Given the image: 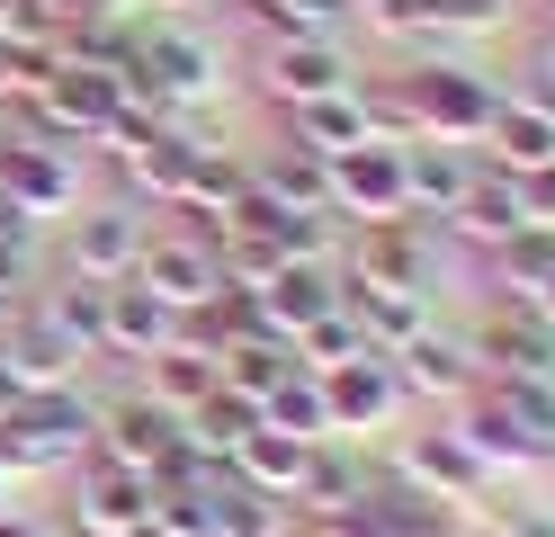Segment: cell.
Wrapping results in <instances>:
<instances>
[{
	"label": "cell",
	"instance_id": "cell-9",
	"mask_svg": "<svg viewBox=\"0 0 555 537\" xmlns=\"http://www.w3.org/2000/svg\"><path fill=\"white\" fill-rule=\"evenodd\" d=\"M422 215H386V225H367L359 233V278L367 286H412L422 296V278H430V251H422Z\"/></svg>",
	"mask_w": 555,
	"mask_h": 537
},
{
	"label": "cell",
	"instance_id": "cell-17",
	"mask_svg": "<svg viewBox=\"0 0 555 537\" xmlns=\"http://www.w3.org/2000/svg\"><path fill=\"white\" fill-rule=\"evenodd\" d=\"M251 189L269 197V206H287V215H314V206H332V162L323 153H305V143H287Z\"/></svg>",
	"mask_w": 555,
	"mask_h": 537
},
{
	"label": "cell",
	"instance_id": "cell-30",
	"mask_svg": "<svg viewBox=\"0 0 555 537\" xmlns=\"http://www.w3.org/2000/svg\"><path fill=\"white\" fill-rule=\"evenodd\" d=\"M260 421H269V430H296V439H323V430H332L323 385H314V376H278V385L260 394Z\"/></svg>",
	"mask_w": 555,
	"mask_h": 537
},
{
	"label": "cell",
	"instance_id": "cell-34",
	"mask_svg": "<svg viewBox=\"0 0 555 537\" xmlns=\"http://www.w3.org/2000/svg\"><path fill=\"white\" fill-rule=\"evenodd\" d=\"M511 189H519V215H529V225H555V162H538V170H519Z\"/></svg>",
	"mask_w": 555,
	"mask_h": 537
},
{
	"label": "cell",
	"instance_id": "cell-39",
	"mask_svg": "<svg viewBox=\"0 0 555 537\" xmlns=\"http://www.w3.org/2000/svg\"><path fill=\"white\" fill-rule=\"evenodd\" d=\"M117 537H170V528H153V520H134V528H117Z\"/></svg>",
	"mask_w": 555,
	"mask_h": 537
},
{
	"label": "cell",
	"instance_id": "cell-24",
	"mask_svg": "<svg viewBox=\"0 0 555 537\" xmlns=\"http://www.w3.org/2000/svg\"><path fill=\"white\" fill-rule=\"evenodd\" d=\"M466 179H475V170L448 153V143H430V135H422V143H403V206H439V215H448Z\"/></svg>",
	"mask_w": 555,
	"mask_h": 537
},
{
	"label": "cell",
	"instance_id": "cell-15",
	"mask_svg": "<svg viewBox=\"0 0 555 537\" xmlns=\"http://www.w3.org/2000/svg\"><path fill=\"white\" fill-rule=\"evenodd\" d=\"M305 448H314V439H296V430H251V439H242L233 448V465H242V484H251V493H296V475H305Z\"/></svg>",
	"mask_w": 555,
	"mask_h": 537
},
{
	"label": "cell",
	"instance_id": "cell-27",
	"mask_svg": "<svg viewBox=\"0 0 555 537\" xmlns=\"http://www.w3.org/2000/svg\"><path fill=\"white\" fill-rule=\"evenodd\" d=\"M134 520H153V475H134V465H108L99 457V484H90V528H134Z\"/></svg>",
	"mask_w": 555,
	"mask_h": 537
},
{
	"label": "cell",
	"instance_id": "cell-25",
	"mask_svg": "<svg viewBox=\"0 0 555 537\" xmlns=\"http://www.w3.org/2000/svg\"><path fill=\"white\" fill-rule=\"evenodd\" d=\"M251 430H260V404H251V394H233V385H216V394L189 412V448H197V457H233Z\"/></svg>",
	"mask_w": 555,
	"mask_h": 537
},
{
	"label": "cell",
	"instance_id": "cell-41",
	"mask_svg": "<svg viewBox=\"0 0 555 537\" xmlns=\"http://www.w3.org/2000/svg\"><path fill=\"white\" fill-rule=\"evenodd\" d=\"M73 537H108V528H73Z\"/></svg>",
	"mask_w": 555,
	"mask_h": 537
},
{
	"label": "cell",
	"instance_id": "cell-8",
	"mask_svg": "<svg viewBox=\"0 0 555 537\" xmlns=\"http://www.w3.org/2000/svg\"><path fill=\"white\" fill-rule=\"evenodd\" d=\"M73 358H81V349L63 341L46 314H18V322H10V341H0V368L18 376V394H37V385H73Z\"/></svg>",
	"mask_w": 555,
	"mask_h": 537
},
{
	"label": "cell",
	"instance_id": "cell-26",
	"mask_svg": "<svg viewBox=\"0 0 555 537\" xmlns=\"http://www.w3.org/2000/svg\"><path fill=\"white\" fill-rule=\"evenodd\" d=\"M448 215H457V225H466L475 242H511L519 225H529V215H519V189H511L502 170H483V179H466V189H457V206H448Z\"/></svg>",
	"mask_w": 555,
	"mask_h": 537
},
{
	"label": "cell",
	"instance_id": "cell-2",
	"mask_svg": "<svg viewBox=\"0 0 555 537\" xmlns=\"http://www.w3.org/2000/svg\"><path fill=\"white\" fill-rule=\"evenodd\" d=\"M332 206L367 215V225H386V215H412L403 206V143H350V153H332Z\"/></svg>",
	"mask_w": 555,
	"mask_h": 537
},
{
	"label": "cell",
	"instance_id": "cell-11",
	"mask_svg": "<svg viewBox=\"0 0 555 537\" xmlns=\"http://www.w3.org/2000/svg\"><path fill=\"white\" fill-rule=\"evenodd\" d=\"M457 439H466V448H475L483 465H502V457H511V465H529V457H555V448L538 439V430H529V421H519V412L502 404V385L466 404V430H457Z\"/></svg>",
	"mask_w": 555,
	"mask_h": 537
},
{
	"label": "cell",
	"instance_id": "cell-3",
	"mask_svg": "<svg viewBox=\"0 0 555 537\" xmlns=\"http://www.w3.org/2000/svg\"><path fill=\"white\" fill-rule=\"evenodd\" d=\"M134 278H144V286H153V296H162L170 314H189V305H206V296L224 286V260H216V242H197V233H170V242H144Z\"/></svg>",
	"mask_w": 555,
	"mask_h": 537
},
{
	"label": "cell",
	"instance_id": "cell-12",
	"mask_svg": "<svg viewBox=\"0 0 555 537\" xmlns=\"http://www.w3.org/2000/svg\"><path fill=\"white\" fill-rule=\"evenodd\" d=\"M269 90L278 99H332V90H350V72H340V54L323 46V36H296V46H278L269 54Z\"/></svg>",
	"mask_w": 555,
	"mask_h": 537
},
{
	"label": "cell",
	"instance_id": "cell-14",
	"mask_svg": "<svg viewBox=\"0 0 555 537\" xmlns=\"http://www.w3.org/2000/svg\"><path fill=\"white\" fill-rule=\"evenodd\" d=\"M224 385V368H216V349H189V341H170V349H153V404L162 412H197L206 394Z\"/></svg>",
	"mask_w": 555,
	"mask_h": 537
},
{
	"label": "cell",
	"instance_id": "cell-20",
	"mask_svg": "<svg viewBox=\"0 0 555 537\" xmlns=\"http://www.w3.org/2000/svg\"><path fill=\"white\" fill-rule=\"evenodd\" d=\"M314 385H323L332 430H350V421H376V412H386V368H376V349H367V358H340V368H323Z\"/></svg>",
	"mask_w": 555,
	"mask_h": 537
},
{
	"label": "cell",
	"instance_id": "cell-35",
	"mask_svg": "<svg viewBox=\"0 0 555 537\" xmlns=\"http://www.w3.org/2000/svg\"><path fill=\"white\" fill-rule=\"evenodd\" d=\"M502 537H555V520H546V511H511Z\"/></svg>",
	"mask_w": 555,
	"mask_h": 537
},
{
	"label": "cell",
	"instance_id": "cell-16",
	"mask_svg": "<svg viewBox=\"0 0 555 537\" xmlns=\"http://www.w3.org/2000/svg\"><path fill=\"white\" fill-rule=\"evenodd\" d=\"M403 475L422 484V493L439 484L448 501H475V484H483V457H475V448L457 439V430H439V439H412V457H403Z\"/></svg>",
	"mask_w": 555,
	"mask_h": 537
},
{
	"label": "cell",
	"instance_id": "cell-22",
	"mask_svg": "<svg viewBox=\"0 0 555 537\" xmlns=\"http://www.w3.org/2000/svg\"><path fill=\"white\" fill-rule=\"evenodd\" d=\"M108 349H170V305L144 278L108 286Z\"/></svg>",
	"mask_w": 555,
	"mask_h": 537
},
{
	"label": "cell",
	"instance_id": "cell-1",
	"mask_svg": "<svg viewBox=\"0 0 555 537\" xmlns=\"http://www.w3.org/2000/svg\"><path fill=\"white\" fill-rule=\"evenodd\" d=\"M403 117H412V143H457V135H483V126H493V90H483L475 81V72H457V63H430V72H403Z\"/></svg>",
	"mask_w": 555,
	"mask_h": 537
},
{
	"label": "cell",
	"instance_id": "cell-19",
	"mask_svg": "<svg viewBox=\"0 0 555 537\" xmlns=\"http://www.w3.org/2000/svg\"><path fill=\"white\" fill-rule=\"evenodd\" d=\"M359 493H367V475H359L350 457H332V448H305V475H296L305 520H350V511H359Z\"/></svg>",
	"mask_w": 555,
	"mask_h": 537
},
{
	"label": "cell",
	"instance_id": "cell-10",
	"mask_svg": "<svg viewBox=\"0 0 555 537\" xmlns=\"http://www.w3.org/2000/svg\"><path fill=\"white\" fill-rule=\"evenodd\" d=\"M483 358H502V376L555 385V322L538 305H511V314H493V332H483Z\"/></svg>",
	"mask_w": 555,
	"mask_h": 537
},
{
	"label": "cell",
	"instance_id": "cell-7",
	"mask_svg": "<svg viewBox=\"0 0 555 537\" xmlns=\"http://www.w3.org/2000/svg\"><path fill=\"white\" fill-rule=\"evenodd\" d=\"M99 430H108V439H99V457H108V465H134V475H144V465H162L170 448H180V421H170V412L153 404V394L117 404V412L99 421Z\"/></svg>",
	"mask_w": 555,
	"mask_h": 537
},
{
	"label": "cell",
	"instance_id": "cell-5",
	"mask_svg": "<svg viewBox=\"0 0 555 537\" xmlns=\"http://www.w3.org/2000/svg\"><path fill=\"white\" fill-rule=\"evenodd\" d=\"M0 197H10L18 215H54L63 197H73V179H63V153L37 135H10L0 143Z\"/></svg>",
	"mask_w": 555,
	"mask_h": 537
},
{
	"label": "cell",
	"instance_id": "cell-4",
	"mask_svg": "<svg viewBox=\"0 0 555 537\" xmlns=\"http://www.w3.org/2000/svg\"><path fill=\"white\" fill-rule=\"evenodd\" d=\"M108 135L126 143L134 179H144L153 197H180V189H189V170H197V143H189V135H170L162 117H144V107H126V117H117Z\"/></svg>",
	"mask_w": 555,
	"mask_h": 537
},
{
	"label": "cell",
	"instance_id": "cell-6",
	"mask_svg": "<svg viewBox=\"0 0 555 537\" xmlns=\"http://www.w3.org/2000/svg\"><path fill=\"white\" fill-rule=\"evenodd\" d=\"M332 305H340V286H332V269H314V260H287L278 278H260V314H269L278 341H296L305 322H323Z\"/></svg>",
	"mask_w": 555,
	"mask_h": 537
},
{
	"label": "cell",
	"instance_id": "cell-40",
	"mask_svg": "<svg viewBox=\"0 0 555 537\" xmlns=\"http://www.w3.org/2000/svg\"><path fill=\"white\" fill-rule=\"evenodd\" d=\"M332 10H376V0H332Z\"/></svg>",
	"mask_w": 555,
	"mask_h": 537
},
{
	"label": "cell",
	"instance_id": "cell-29",
	"mask_svg": "<svg viewBox=\"0 0 555 537\" xmlns=\"http://www.w3.org/2000/svg\"><path fill=\"white\" fill-rule=\"evenodd\" d=\"M46 322H54L73 349H108V286H99V278H73V286L46 305Z\"/></svg>",
	"mask_w": 555,
	"mask_h": 537
},
{
	"label": "cell",
	"instance_id": "cell-23",
	"mask_svg": "<svg viewBox=\"0 0 555 537\" xmlns=\"http://www.w3.org/2000/svg\"><path fill=\"white\" fill-rule=\"evenodd\" d=\"M296 143L305 153H350V143H367V107H359V90H332V99H305L296 107Z\"/></svg>",
	"mask_w": 555,
	"mask_h": 537
},
{
	"label": "cell",
	"instance_id": "cell-36",
	"mask_svg": "<svg viewBox=\"0 0 555 537\" xmlns=\"http://www.w3.org/2000/svg\"><path fill=\"white\" fill-rule=\"evenodd\" d=\"M529 305H538V314L555 322V269H546V286H538V296H529Z\"/></svg>",
	"mask_w": 555,
	"mask_h": 537
},
{
	"label": "cell",
	"instance_id": "cell-28",
	"mask_svg": "<svg viewBox=\"0 0 555 537\" xmlns=\"http://www.w3.org/2000/svg\"><path fill=\"white\" fill-rule=\"evenodd\" d=\"M216 368H224V385H233V394H251V404H260L278 376H296V349L278 341V332H260V341H233Z\"/></svg>",
	"mask_w": 555,
	"mask_h": 537
},
{
	"label": "cell",
	"instance_id": "cell-21",
	"mask_svg": "<svg viewBox=\"0 0 555 537\" xmlns=\"http://www.w3.org/2000/svg\"><path fill=\"white\" fill-rule=\"evenodd\" d=\"M493 162H502V179H519V170H538V162H555V117H538L529 99L519 107H493Z\"/></svg>",
	"mask_w": 555,
	"mask_h": 537
},
{
	"label": "cell",
	"instance_id": "cell-38",
	"mask_svg": "<svg viewBox=\"0 0 555 537\" xmlns=\"http://www.w3.org/2000/svg\"><path fill=\"white\" fill-rule=\"evenodd\" d=\"M0 537H46V528H27V520H0Z\"/></svg>",
	"mask_w": 555,
	"mask_h": 537
},
{
	"label": "cell",
	"instance_id": "cell-31",
	"mask_svg": "<svg viewBox=\"0 0 555 537\" xmlns=\"http://www.w3.org/2000/svg\"><path fill=\"white\" fill-rule=\"evenodd\" d=\"M403 385H422V394H466V358L430 341V332H412L403 341Z\"/></svg>",
	"mask_w": 555,
	"mask_h": 537
},
{
	"label": "cell",
	"instance_id": "cell-37",
	"mask_svg": "<svg viewBox=\"0 0 555 537\" xmlns=\"http://www.w3.org/2000/svg\"><path fill=\"white\" fill-rule=\"evenodd\" d=\"M10 404H18V376H10V368H0V412H10Z\"/></svg>",
	"mask_w": 555,
	"mask_h": 537
},
{
	"label": "cell",
	"instance_id": "cell-33",
	"mask_svg": "<svg viewBox=\"0 0 555 537\" xmlns=\"http://www.w3.org/2000/svg\"><path fill=\"white\" fill-rule=\"evenodd\" d=\"M340 358H367V332H359V322L332 305L323 322H305V368L323 376V368H340Z\"/></svg>",
	"mask_w": 555,
	"mask_h": 537
},
{
	"label": "cell",
	"instance_id": "cell-18",
	"mask_svg": "<svg viewBox=\"0 0 555 537\" xmlns=\"http://www.w3.org/2000/svg\"><path fill=\"white\" fill-rule=\"evenodd\" d=\"M340 314L367 332V349H376V341L403 349L412 332H422V296H412V286H340Z\"/></svg>",
	"mask_w": 555,
	"mask_h": 537
},
{
	"label": "cell",
	"instance_id": "cell-13",
	"mask_svg": "<svg viewBox=\"0 0 555 537\" xmlns=\"http://www.w3.org/2000/svg\"><path fill=\"white\" fill-rule=\"evenodd\" d=\"M134 260H144V225L134 215H90V225L73 233V278H126Z\"/></svg>",
	"mask_w": 555,
	"mask_h": 537
},
{
	"label": "cell",
	"instance_id": "cell-32",
	"mask_svg": "<svg viewBox=\"0 0 555 537\" xmlns=\"http://www.w3.org/2000/svg\"><path fill=\"white\" fill-rule=\"evenodd\" d=\"M493 251H502V278L538 296L546 269H555V225H519V233H511V242H493Z\"/></svg>",
	"mask_w": 555,
	"mask_h": 537
}]
</instances>
